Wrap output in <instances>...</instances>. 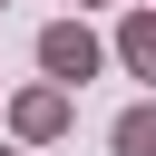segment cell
<instances>
[{
	"mask_svg": "<svg viewBox=\"0 0 156 156\" xmlns=\"http://www.w3.org/2000/svg\"><path fill=\"white\" fill-rule=\"evenodd\" d=\"M117 58L156 88V10H127V20H117Z\"/></svg>",
	"mask_w": 156,
	"mask_h": 156,
	"instance_id": "3957f363",
	"label": "cell"
},
{
	"mask_svg": "<svg viewBox=\"0 0 156 156\" xmlns=\"http://www.w3.org/2000/svg\"><path fill=\"white\" fill-rule=\"evenodd\" d=\"M107 146H117V156H156V98H136V107L107 127Z\"/></svg>",
	"mask_w": 156,
	"mask_h": 156,
	"instance_id": "277c9868",
	"label": "cell"
},
{
	"mask_svg": "<svg viewBox=\"0 0 156 156\" xmlns=\"http://www.w3.org/2000/svg\"><path fill=\"white\" fill-rule=\"evenodd\" d=\"M10 127H20L29 146H49V136L68 127V78H49V88H20V107H10Z\"/></svg>",
	"mask_w": 156,
	"mask_h": 156,
	"instance_id": "7a4b0ae2",
	"label": "cell"
},
{
	"mask_svg": "<svg viewBox=\"0 0 156 156\" xmlns=\"http://www.w3.org/2000/svg\"><path fill=\"white\" fill-rule=\"evenodd\" d=\"M98 58H107V49H98V39L78 29V20H49V29H39V68H49V78L88 88V78H98Z\"/></svg>",
	"mask_w": 156,
	"mask_h": 156,
	"instance_id": "6da1fadb",
	"label": "cell"
},
{
	"mask_svg": "<svg viewBox=\"0 0 156 156\" xmlns=\"http://www.w3.org/2000/svg\"><path fill=\"white\" fill-rule=\"evenodd\" d=\"M0 156H10V146H0Z\"/></svg>",
	"mask_w": 156,
	"mask_h": 156,
	"instance_id": "5b68a950",
	"label": "cell"
},
{
	"mask_svg": "<svg viewBox=\"0 0 156 156\" xmlns=\"http://www.w3.org/2000/svg\"><path fill=\"white\" fill-rule=\"evenodd\" d=\"M0 10H10V0H0Z\"/></svg>",
	"mask_w": 156,
	"mask_h": 156,
	"instance_id": "52a82bcc",
	"label": "cell"
},
{
	"mask_svg": "<svg viewBox=\"0 0 156 156\" xmlns=\"http://www.w3.org/2000/svg\"><path fill=\"white\" fill-rule=\"evenodd\" d=\"M78 10H88V0H78Z\"/></svg>",
	"mask_w": 156,
	"mask_h": 156,
	"instance_id": "8992f818",
	"label": "cell"
}]
</instances>
